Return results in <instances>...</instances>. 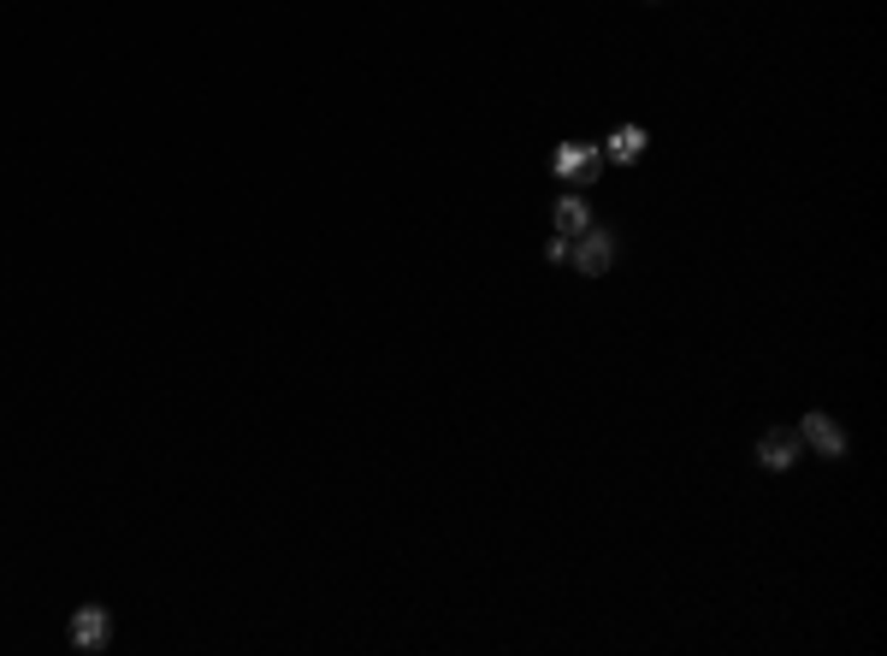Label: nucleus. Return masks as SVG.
Instances as JSON below:
<instances>
[{
    "instance_id": "f257e3e1",
    "label": "nucleus",
    "mask_w": 887,
    "mask_h": 656,
    "mask_svg": "<svg viewBox=\"0 0 887 656\" xmlns=\"http://www.w3.org/2000/svg\"><path fill=\"white\" fill-rule=\"evenodd\" d=\"M569 261L580 266L586 278H603V273L615 266V231H603V225H586V231L569 243Z\"/></svg>"
},
{
    "instance_id": "f03ea898",
    "label": "nucleus",
    "mask_w": 887,
    "mask_h": 656,
    "mask_svg": "<svg viewBox=\"0 0 887 656\" xmlns=\"http://www.w3.org/2000/svg\"><path fill=\"white\" fill-rule=\"evenodd\" d=\"M550 166H557V178H569V184L586 190V184H598V172H603V149H591V142H562Z\"/></svg>"
},
{
    "instance_id": "7ed1b4c3",
    "label": "nucleus",
    "mask_w": 887,
    "mask_h": 656,
    "mask_svg": "<svg viewBox=\"0 0 887 656\" xmlns=\"http://www.w3.org/2000/svg\"><path fill=\"white\" fill-rule=\"evenodd\" d=\"M792 432H799V444H811L816 455H828V462H835V455H846V432H840V420H835V414H823V408H811L799 426H792Z\"/></svg>"
},
{
    "instance_id": "20e7f679",
    "label": "nucleus",
    "mask_w": 887,
    "mask_h": 656,
    "mask_svg": "<svg viewBox=\"0 0 887 656\" xmlns=\"http://www.w3.org/2000/svg\"><path fill=\"white\" fill-rule=\"evenodd\" d=\"M799 432L792 426H775V432L758 438V467H770V474H792V462H799Z\"/></svg>"
},
{
    "instance_id": "39448f33",
    "label": "nucleus",
    "mask_w": 887,
    "mask_h": 656,
    "mask_svg": "<svg viewBox=\"0 0 887 656\" xmlns=\"http://www.w3.org/2000/svg\"><path fill=\"white\" fill-rule=\"evenodd\" d=\"M107 639H113V615L101 604H84L72 615V645L77 651H107Z\"/></svg>"
},
{
    "instance_id": "423d86ee",
    "label": "nucleus",
    "mask_w": 887,
    "mask_h": 656,
    "mask_svg": "<svg viewBox=\"0 0 887 656\" xmlns=\"http://www.w3.org/2000/svg\"><path fill=\"white\" fill-rule=\"evenodd\" d=\"M603 154H610L615 166H634V160L645 154V130H639V125H622L610 142H603Z\"/></svg>"
},
{
    "instance_id": "0eeeda50",
    "label": "nucleus",
    "mask_w": 887,
    "mask_h": 656,
    "mask_svg": "<svg viewBox=\"0 0 887 656\" xmlns=\"http://www.w3.org/2000/svg\"><path fill=\"white\" fill-rule=\"evenodd\" d=\"M591 225V207L580 202V195H562L557 202V237H580Z\"/></svg>"
}]
</instances>
